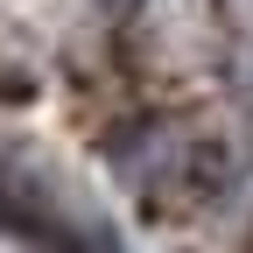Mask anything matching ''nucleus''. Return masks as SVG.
Instances as JSON below:
<instances>
[{"label": "nucleus", "instance_id": "nucleus-1", "mask_svg": "<svg viewBox=\"0 0 253 253\" xmlns=\"http://www.w3.org/2000/svg\"><path fill=\"white\" fill-rule=\"evenodd\" d=\"M99 7H106V14H134L141 0H99Z\"/></svg>", "mask_w": 253, "mask_h": 253}]
</instances>
